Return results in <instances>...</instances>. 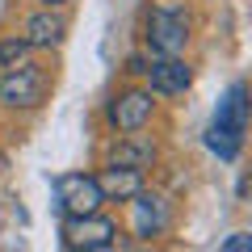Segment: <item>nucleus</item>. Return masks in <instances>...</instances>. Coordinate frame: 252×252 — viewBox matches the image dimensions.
Here are the masks:
<instances>
[{
    "label": "nucleus",
    "instance_id": "nucleus-1",
    "mask_svg": "<svg viewBox=\"0 0 252 252\" xmlns=\"http://www.w3.org/2000/svg\"><path fill=\"white\" fill-rule=\"evenodd\" d=\"M244 135H248V84L235 80L215 109V122L206 130V147L219 160H235L244 147Z\"/></svg>",
    "mask_w": 252,
    "mask_h": 252
},
{
    "label": "nucleus",
    "instance_id": "nucleus-2",
    "mask_svg": "<svg viewBox=\"0 0 252 252\" xmlns=\"http://www.w3.org/2000/svg\"><path fill=\"white\" fill-rule=\"evenodd\" d=\"M46 89H51L46 72L26 59V63H17V67H4V80H0V105H9V109H38L46 101Z\"/></svg>",
    "mask_w": 252,
    "mask_h": 252
},
{
    "label": "nucleus",
    "instance_id": "nucleus-3",
    "mask_svg": "<svg viewBox=\"0 0 252 252\" xmlns=\"http://www.w3.org/2000/svg\"><path fill=\"white\" fill-rule=\"evenodd\" d=\"M63 244L76 252H105L118 244V223L114 219H105L101 210H93V215H67L59 227Z\"/></svg>",
    "mask_w": 252,
    "mask_h": 252
},
{
    "label": "nucleus",
    "instance_id": "nucleus-4",
    "mask_svg": "<svg viewBox=\"0 0 252 252\" xmlns=\"http://www.w3.org/2000/svg\"><path fill=\"white\" fill-rule=\"evenodd\" d=\"M189 42V17L177 9H152L147 13V46L152 55H181Z\"/></svg>",
    "mask_w": 252,
    "mask_h": 252
},
{
    "label": "nucleus",
    "instance_id": "nucleus-5",
    "mask_svg": "<svg viewBox=\"0 0 252 252\" xmlns=\"http://www.w3.org/2000/svg\"><path fill=\"white\" fill-rule=\"evenodd\" d=\"M55 193H59V206L67 210V215H93V210H101V202H105L97 177H89V172H63V177L55 181Z\"/></svg>",
    "mask_w": 252,
    "mask_h": 252
},
{
    "label": "nucleus",
    "instance_id": "nucleus-6",
    "mask_svg": "<svg viewBox=\"0 0 252 252\" xmlns=\"http://www.w3.org/2000/svg\"><path fill=\"white\" fill-rule=\"evenodd\" d=\"M156 114V101H152V89H126L114 97V105H109V122L122 130V135H135V130H143L147 122H152Z\"/></svg>",
    "mask_w": 252,
    "mask_h": 252
},
{
    "label": "nucleus",
    "instance_id": "nucleus-7",
    "mask_svg": "<svg viewBox=\"0 0 252 252\" xmlns=\"http://www.w3.org/2000/svg\"><path fill=\"white\" fill-rule=\"evenodd\" d=\"M143 76L152 84V93H160V97H177V93H185L193 84V67L181 55H156L143 67Z\"/></svg>",
    "mask_w": 252,
    "mask_h": 252
},
{
    "label": "nucleus",
    "instance_id": "nucleus-8",
    "mask_svg": "<svg viewBox=\"0 0 252 252\" xmlns=\"http://www.w3.org/2000/svg\"><path fill=\"white\" fill-rule=\"evenodd\" d=\"M130 202V231L139 235V240H156V235L168 227V206H164V198H156V193H147V189H139Z\"/></svg>",
    "mask_w": 252,
    "mask_h": 252
},
{
    "label": "nucleus",
    "instance_id": "nucleus-9",
    "mask_svg": "<svg viewBox=\"0 0 252 252\" xmlns=\"http://www.w3.org/2000/svg\"><path fill=\"white\" fill-rule=\"evenodd\" d=\"M101 193H105V202H126L135 198L139 189H143V172L139 168H122V164H105V172L97 177Z\"/></svg>",
    "mask_w": 252,
    "mask_h": 252
},
{
    "label": "nucleus",
    "instance_id": "nucleus-10",
    "mask_svg": "<svg viewBox=\"0 0 252 252\" xmlns=\"http://www.w3.org/2000/svg\"><path fill=\"white\" fill-rule=\"evenodd\" d=\"M109 164H122V168H139V172H143V168L156 164V143L135 130V135L118 139V143L109 147Z\"/></svg>",
    "mask_w": 252,
    "mask_h": 252
},
{
    "label": "nucleus",
    "instance_id": "nucleus-11",
    "mask_svg": "<svg viewBox=\"0 0 252 252\" xmlns=\"http://www.w3.org/2000/svg\"><path fill=\"white\" fill-rule=\"evenodd\" d=\"M63 34H67L63 17H55V13L46 9V13H34V17L26 21V34H21V38H26L30 46H59Z\"/></svg>",
    "mask_w": 252,
    "mask_h": 252
},
{
    "label": "nucleus",
    "instance_id": "nucleus-12",
    "mask_svg": "<svg viewBox=\"0 0 252 252\" xmlns=\"http://www.w3.org/2000/svg\"><path fill=\"white\" fill-rule=\"evenodd\" d=\"M30 51H34V46L26 42V38H0V67H17V63H26L30 59Z\"/></svg>",
    "mask_w": 252,
    "mask_h": 252
},
{
    "label": "nucleus",
    "instance_id": "nucleus-13",
    "mask_svg": "<svg viewBox=\"0 0 252 252\" xmlns=\"http://www.w3.org/2000/svg\"><path fill=\"white\" fill-rule=\"evenodd\" d=\"M219 248H223V252H248V248H252V235H248V231H235V235H227Z\"/></svg>",
    "mask_w": 252,
    "mask_h": 252
},
{
    "label": "nucleus",
    "instance_id": "nucleus-14",
    "mask_svg": "<svg viewBox=\"0 0 252 252\" xmlns=\"http://www.w3.org/2000/svg\"><path fill=\"white\" fill-rule=\"evenodd\" d=\"M143 67H147V63L139 59V55H130V59H126V72H130V76H143Z\"/></svg>",
    "mask_w": 252,
    "mask_h": 252
},
{
    "label": "nucleus",
    "instance_id": "nucleus-15",
    "mask_svg": "<svg viewBox=\"0 0 252 252\" xmlns=\"http://www.w3.org/2000/svg\"><path fill=\"white\" fill-rule=\"evenodd\" d=\"M42 4H46V9H59V4H63V0H42Z\"/></svg>",
    "mask_w": 252,
    "mask_h": 252
}]
</instances>
